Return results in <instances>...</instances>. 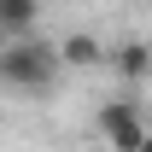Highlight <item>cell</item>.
I'll use <instances>...</instances> for the list:
<instances>
[{
  "mask_svg": "<svg viewBox=\"0 0 152 152\" xmlns=\"http://www.w3.org/2000/svg\"><path fill=\"white\" fill-rule=\"evenodd\" d=\"M99 134L111 140V152H152V129L134 99H111L99 105Z\"/></svg>",
  "mask_w": 152,
  "mask_h": 152,
  "instance_id": "7a4b0ae2",
  "label": "cell"
},
{
  "mask_svg": "<svg viewBox=\"0 0 152 152\" xmlns=\"http://www.w3.org/2000/svg\"><path fill=\"white\" fill-rule=\"evenodd\" d=\"M35 18H41V0H0V35H29Z\"/></svg>",
  "mask_w": 152,
  "mask_h": 152,
  "instance_id": "277c9868",
  "label": "cell"
},
{
  "mask_svg": "<svg viewBox=\"0 0 152 152\" xmlns=\"http://www.w3.org/2000/svg\"><path fill=\"white\" fill-rule=\"evenodd\" d=\"M58 47L53 41H35V35H18L0 47V82L6 88H23V94H47L58 82Z\"/></svg>",
  "mask_w": 152,
  "mask_h": 152,
  "instance_id": "6da1fadb",
  "label": "cell"
},
{
  "mask_svg": "<svg viewBox=\"0 0 152 152\" xmlns=\"http://www.w3.org/2000/svg\"><path fill=\"white\" fill-rule=\"evenodd\" d=\"M117 70L129 76V82H134V76H146V70H152V47H146V41H129V47H117Z\"/></svg>",
  "mask_w": 152,
  "mask_h": 152,
  "instance_id": "5b68a950",
  "label": "cell"
},
{
  "mask_svg": "<svg viewBox=\"0 0 152 152\" xmlns=\"http://www.w3.org/2000/svg\"><path fill=\"white\" fill-rule=\"evenodd\" d=\"M99 58H105V47H99L94 35H64L58 41V64H70V70H88Z\"/></svg>",
  "mask_w": 152,
  "mask_h": 152,
  "instance_id": "3957f363",
  "label": "cell"
}]
</instances>
